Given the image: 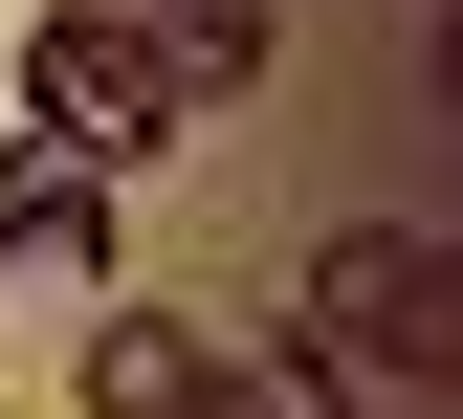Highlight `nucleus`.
Here are the masks:
<instances>
[{"mask_svg": "<svg viewBox=\"0 0 463 419\" xmlns=\"http://www.w3.org/2000/svg\"><path fill=\"white\" fill-rule=\"evenodd\" d=\"M287 353H309V376H397V397H420L441 353H463L441 243H420V221H354V243H309V309H287Z\"/></svg>", "mask_w": 463, "mask_h": 419, "instance_id": "f257e3e1", "label": "nucleus"}, {"mask_svg": "<svg viewBox=\"0 0 463 419\" xmlns=\"http://www.w3.org/2000/svg\"><path fill=\"white\" fill-rule=\"evenodd\" d=\"M23 133H67L89 176H133L177 133V67L133 44V0H23Z\"/></svg>", "mask_w": 463, "mask_h": 419, "instance_id": "f03ea898", "label": "nucleus"}, {"mask_svg": "<svg viewBox=\"0 0 463 419\" xmlns=\"http://www.w3.org/2000/svg\"><path fill=\"white\" fill-rule=\"evenodd\" d=\"M23 265H110V176L67 155V133H0V287H23Z\"/></svg>", "mask_w": 463, "mask_h": 419, "instance_id": "7ed1b4c3", "label": "nucleus"}, {"mask_svg": "<svg viewBox=\"0 0 463 419\" xmlns=\"http://www.w3.org/2000/svg\"><path fill=\"white\" fill-rule=\"evenodd\" d=\"M199 353H221L199 309H133V287H110V309H89V376H67V397H89V419H199Z\"/></svg>", "mask_w": 463, "mask_h": 419, "instance_id": "20e7f679", "label": "nucleus"}, {"mask_svg": "<svg viewBox=\"0 0 463 419\" xmlns=\"http://www.w3.org/2000/svg\"><path fill=\"white\" fill-rule=\"evenodd\" d=\"M133 44L177 67V110H221V89H243L265 44H287V23H265V0H133Z\"/></svg>", "mask_w": 463, "mask_h": 419, "instance_id": "39448f33", "label": "nucleus"}, {"mask_svg": "<svg viewBox=\"0 0 463 419\" xmlns=\"http://www.w3.org/2000/svg\"><path fill=\"white\" fill-rule=\"evenodd\" d=\"M199 419H354V376H309V353H199Z\"/></svg>", "mask_w": 463, "mask_h": 419, "instance_id": "423d86ee", "label": "nucleus"}]
</instances>
